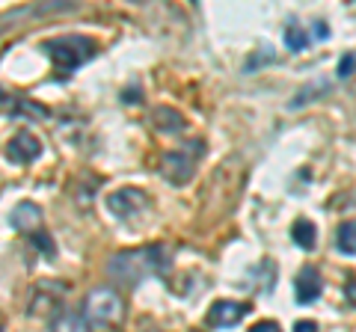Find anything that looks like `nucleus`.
<instances>
[{
	"label": "nucleus",
	"mask_w": 356,
	"mask_h": 332,
	"mask_svg": "<svg viewBox=\"0 0 356 332\" xmlns=\"http://www.w3.org/2000/svg\"><path fill=\"white\" fill-rule=\"evenodd\" d=\"M202 154H205V142L202 140H191V142H184V146L166 151L163 160H161L163 179L172 181V184H187V181L193 179L196 163H199Z\"/></svg>",
	"instance_id": "nucleus-3"
},
{
	"label": "nucleus",
	"mask_w": 356,
	"mask_h": 332,
	"mask_svg": "<svg viewBox=\"0 0 356 332\" xmlns=\"http://www.w3.org/2000/svg\"><path fill=\"white\" fill-rule=\"evenodd\" d=\"M146 208H149V196L143 190H137V187H122V190L107 196V211L122 217V219L137 217L140 211H146Z\"/></svg>",
	"instance_id": "nucleus-5"
},
{
	"label": "nucleus",
	"mask_w": 356,
	"mask_h": 332,
	"mask_svg": "<svg viewBox=\"0 0 356 332\" xmlns=\"http://www.w3.org/2000/svg\"><path fill=\"white\" fill-rule=\"evenodd\" d=\"M39 223H42V211L33 202H21L15 211H13V226L18 231H33Z\"/></svg>",
	"instance_id": "nucleus-10"
},
{
	"label": "nucleus",
	"mask_w": 356,
	"mask_h": 332,
	"mask_svg": "<svg viewBox=\"0 0 356 332\" xmlns=\"http://www.w3.org/2000/svg\"><path fill=\"white\" fill-rule=\"evenodd\" d=\"M247 312H250L247 303L217 300L214 306H211V312H208V324L211 326H235V324H241V320L247 317Z\"/></svg>",
	"instance_id": "nucleus-6"
},
{
	"label": "nucleus",
	"mask_w": 356,
	"mask_h": 332,
	"mask_svg": "<svg viewBox=\"0 0 356 332\" xmlns=\"http://www.w3.org/2000/svg\"><path fill=\"white\" fill-rule=\"evenodd\" d=\"M170 267V256L163 247H140V249H128L110 258L107 273L110 279L119 285H140L149 276H158Z\"/></svg>",
	"instance_id": "nucleus-1"
},
{
	"label": "nucleus",
	"mask_w": 356,
	"mask_h": 332,
	"mask_svg": "<svg viewBox=\"0 0 356 332\" xmlns=\"http://www.w3.org/2000/svg\"><path fill=\"white\" fill-rule=\"evenodd\" d=\"M6 107H13V95H9L3 86H0V110H6Z\"/></svg>",
	"instance_id": "nucleus-19"
},
{
	"label": "nucleus",
	"mask_w": 356,
	"mask_h": 332,
	"mask_svg": "<svg viewBox=\"0 0 356 332\" xmlns=\"http://www.w3.org/2000/svg\"><path fill=\"white\" fill-rule=\"evenodd\" d=\"M321 291H324V282H321V273L312 267V264L297 273V282H294V297H297V303H303V306L315 303L318 297H321Z\"/></svg>",
	"instance_id": "nucleus-7"
},
{
	"label": "nucleus",
	"mask_w": 356,
	"mask_h": 332,
	"mask_svg": "<svg viewBox=\"0 0 356 332\" xmlns=\"http://www.w3.org/2000/svg\"><path fill=\"white\" fill-rule=\"evenodd\" d=\"M353 69H356V57H353V53H348V57L339 63V74H341V77H350Z\"/></svg>",
	"instance_id": "nucleus-16"
},
{
	"label": "nucleus",
	"mask_w": 356,
	"mask_h": 332,
	"mask_svg": "<svg viewBox=\"0 0 356 332\" xmlns=\"http://www.w3.org/2000/svg\"><path fill=\"white\" fill-rule=\"evenodd\" d=\"M42 154V142L33 137V134H18L9 140V149H6V158L13 160V163H30V160H36Z\"/></svg>",
	"instance_id": "nucleus-8"
},
{
	"label": "nucleus",
	"mask_w": 356,
	"mask_h": 332,
	"mask_svg": "<svg viewBox=\"0 0 356 332\" xmlns=\"http://www.w3.org/2000/svg\"><path fill=\"white\" fill-rule=\"evenodd\" d=\"M51 332H86V320L77 312H72V308H63V312L54 317Z\"/></svg>",
	"instance_id": "nucleus-12"
},
{
	"label": "nucleus",
	"mask_w": 356,
	"mask_h": 332,
	"mask_svg": "<svg viewBox=\"0 0 356 332\" xmlns=\"http://www.w3.org/2000/svg\"><path fill=\"white\" fill-rule=\"evenodd\" d=\"M83 317L98 329L116 326L122 320V297L113 288H95V291H89L83 303Z\"/></svg>",
	"instance_id": "nucleus-4"
},
{
	"label": "nucleus",
	"mask_w": 356,
	"mask_h": 332,
	"mask_svg": "<svg viewBox=\"0 0 356 332\" xmlns=\"http://www.w3.org/2000/svg\"><path fill=\"white\" fill-rule=\"evenodd\" d=\"M294 332H318V326H315V320H297Z\"/></svg>",
	"instance_id": "nucleus-18"
},
{
	"label": "nucleus",
	"mask_w": 356,
	"mask_h": 332,
	"mask_svg": "<svg viewBox=\"0 0 356 332\" xmlns=\"http://www.w3.org/2000/svg\"><path fill=\"white\" fill-rule=\"evenodd\" d=\"M291 238L300 249H312L315 247V240H318V229L312 219H297V223L291 226Z\"/></svg>",
	"instance_id": "nucleus-11"
},
{
	"label": "nucleus",
	"mask_w": 356,
	"mask_h": 332,
	"mask_svg": "<svg viewBox=\"0 0 356 332\" xmlns=\"http://www.w3.org/2000/svg\"><path fill=\"white\" fill-rule=\"evenodd\" d=\"M250 332H282L276 320H259V324H252Z\"/></svg>",
	"instance_id": "nucleus-15"
},
{
	"label": "nucleus",
	"mask_w": 356,
	"mask_h": 332,
	"mask_svg": "<svg viewBox=\"0 0 356 332\" xmlns=\"http://www.w3.org/2000/svg\"><path fill=\"white\" fill-rule=\"evenodd\" d=\"M33 247H39L42 252H44V256H51V252H54V247H51V238L48 235H33Z\"/></svg>",
	"instance_id": "nucleus-17"
},
{
	"label": "nucleus",
	"mask_w": 356,
	"mask_h": 332,
	"mask_svg": "<svg viewBox=\"0 0 356 332\" xmlns=\"http://www.w3.org/2000/svg\"><path fill=\"white\" fill-rule=\"evenodd\" d=\"M285 45L291 48V51H303V48L309 45L303 27H288V30H285Z\"/></svg>",
	"instance_id": "nucleus-14"
},
{
	"label": "nucleus",
	"mask_w": 356,
	"mask_h": 332,
	"mask_svg": "<svg viewBox=\"0 0 356 332\" xmlns=\"http://www.w3.org/2000/svg\"><path fill=\"white\" fill-rule=\"evenodd\" d=\"M42 51L54 60L60 77H69L77 65H83L86 60L95 57V42L89 36H57L44 42Z\"/></svg>",
	"instance_id": "nucleus-2"
},
{
	"label": "nucleus",
	"mask_w": 356,
	"mask_h": 332,
	"mask_svg": "<svg viewBox=\"0 0 356 332\" xmlns=\"http://www.w3.org/2000/svg\"><path fill=\"white\" fill-rule=\"evenodd\" d=\"M152 122H154V128L158 131H166V134H178V131H184L187 128V122L181 113H175V110L170 107H158L152 113Z\"/></svg>",
	"instance_id": "nucleus-9"
},
{
	"label": "nucleus",
	"mask_w": 356,
	"mask_h": 332,
	"mask_svg": "<svg viewBox=\"0 0 356 332\" xmlns=\"http://www.w3.org/2000/svg\"><path fill=\"white\" fill-rule=\"evenodd\" d=\"M336 243L344 256H356V219H344L336 231Z\"/></svg>",
	"instance_id": "nucleus-13"
}]
</instances>
